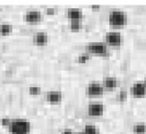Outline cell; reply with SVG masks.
I'll use <instances>...</instances> for the list:
<instances>
[{"label":"cell","mask_w":146,"mask_h":134,"mask_svg":"<svg viewBox=\"0 0 146 134\" xmlns=\"http://www.w3.org/2000/svg\"><path fill=\"white\" fill-rule=\"evenodd\" d=\"M33 43L37 46H45L49 41V37L46 32H36L32 37Z\"/></svg>","instance_id":"9"},{"label":"cell","mask_w":146,"mask_h":134,"mask_svg":"<svg viewBox=\"0 0 146 134\" xmlns=\"http://www.w3.org/2000/svg\"><path fill=\"white\" fill-rule=\"evenodd\" d=\"M105 112V106L101 103H91L87 107V113L91 117H101Z\"/></svg>","instance_id":"6"},{"label":"cell","mask_w":146,"mask_h":134,"mask_svg":"<svg viewBox=\"0 0 146 134\" xmlns=\"http://www.w3.org/2000/svg\"><path fill=\"white\" fill-rule=\"evenodd\" d=\"M91 8H92V10H99L100 6H92Z\"/></svg>","instance_id":"23"},{"label":"cell","mask_w":146,"mask_h":134,"mask_svg":"<svg viewBox=\"0 0 146 134\" xmlns=\"http://www.w3.org/2000/svg\"><path fill=\"white\" fill-rule=\"evenodd\" d=\"M119 101L124 102L125 100L127 99V92L125 90H120L119 94Z\"/></svg>","instance_id":"19"},{"label":"cell","mask_w":146,"mask_h":134,"mask_svg":"<svg viewBox=\"0 0 146 134\" xmlns=\"http://www.w3.org/2000/svg\"><path fill=\"white\" fill-rule=\"evenodd\" d=\"M90 60V55H88L87 53L80 54L78 56V62L79 64H86L87 61Z\"/></svg>","instance_id":"18"},{"label":"cell","mask_w":146,"mask_h":134,"mask_svg":"<svg viewBox=\"0 0 146 134\" xmlns=\"http://www.w3.org/2000/svg\"><path fill=\"white\" fill-rule=\"evenodd\" d=\"M82 27L81 21H71L70 23V29L72 31H79Z\"/></svg>","instance_id":"16"},{"label":"cell","mask_w":146,"mask_h":134,"mask_svg":"<svg viewBox=\"0 0 146 134\" xmlns=\"http://www.w3.org/2000/svg\"><path fill=\"white\" fill-rule=\"evenodd\" d=\"M86 53L88 55L107 56L108 55V47L104 42H90L86 46Z\"/></svg>","instance_id":"3"},{"label":"cell","mask_w":146,"mask_h":134,"mask_svg":"<svg viewBox=\"0 0 146 134\" xmlns=\"http://www.w3.org/2000/svg\"><path fill=\"white\" fill-rule=\"evenodd\" d=\"M46 13H47V15H50V16L54 15V13H55V9H54L53 7H48V8H46Z\"/></svg>","instance_id":"21"},{"label":"cell","mask_w":146,"mask_h":134,"mask_svg":"<svg viewBox=\"0 0 146 134\" xmlns=\"http://www.w3.org/2000/svg\"><path fill=\"white\" fill-rule=\"evenodd\" d=\"M13 31V26L8 23L0 24V35L1 36H7Z\"/></svg>","instance_id":"13"},{"label":"cell","mask_w":146,"mask_h":134,"mask_svg":"<svg viewBox=\"0 0 146 134\" xmlns=\"http://www.w3.org/2000/svg\"><path fill=\"white\" fill-rule=\"evenodd\" d=\"M84 134H99L98 129L93 124H86L84 129Z\"/></svg>","instance_id":"14"},{"label":"cell","mask_w":146,"mask_h":134,"mask_svg":"<svg viewBox=\"0 0 146 134\" xmlns=\"http://www.w3.org/2000/svg\"><path fill=\"white\" fill-rule=\"evenodd\" d=\"M146 127L144 123H137L133 126V133L134 134H145Z\"/></svg>","instance_id":"15"},{"label":"cell","mask_w":146,"mask_h":134,"mask_svg":"<svg viewBox=\"0 0 146 134\" xmlns=\"http://www.w3.org/2000/svg\"><path fill=\"white\" fill-rule=\"evenodd\" d=\"M62 134H73V131L70 129H64V131H62Z\"/></svg>","instance_id":"22"},{"label":"cell","mask_w":146,"mask_h":134,"mask_svg":"<svg viewBox=\"0 0 146 134\" xmlns=\"http://www.w3.org/2000/svg\"><path fill=\"white\" fill-rule=\"evenodd\" d=\"M119 80L117 79L116 77H113V76H107L104 78L103 80V87L104 89L107 88L108 90H113L115 88L119 86Z\"/></svg>","instance_id":"10"},{"label":"cell","mask_w":146,"mask_h":134,"mask_svg":"<svg viewBox=\"0 0 146 134\" xmlns=\"http://www.w3.org/2000/svg\"><path fill=\"white\" fill-rule=\"evenodd\" d=\"M7 128L9 134H31V122L25 119H11Z\"/></svg>","instance_id":"1"},{"label":"cell","mask_w":146,"mask_h":134,"mask_svg":"<svg viewBox=\"0 0 146 134\" xmlns=\"http://www.w3.org/2000/svg\"><path fill=\"white\" fill-rule=\"evenodd\" d=\"M106 44L112 47H119L122 43V36L118 31H110L105 35Z\"/></svg>","instance_id":"4"},{"label":"cell","mask_w":146,"mask_h":134,"mask_svg":"<svg viewBox=\"0 0 146 134\" xmlns=\"http://www.w3.org/2000/svg\"><path fill=\"white\" fill-rule=\"evenodd\" d=\"M62 94L60 91H50L46 94V100L51 104H58L62 101Z\"/></svg>","instance_id":"11"},{"label":"cell","mask_w":146,"mask_h":134,"mask_svg":"<svg viewBox=\"0 0 146 134\" xmlns=\"http://www.w3.org/2000/svg\"><path fill=\"white\" fill-rule=\"evenodd\" d=\"M10 121H11V119H9V118H3L2 120H1V124L3 125L4 127H8Z\"/></svg>","instance_id":"20"},{"label":"cell","mask_w":146,"mask_h":134,"mask_svg":"<svg viewBox=\"0 0 146 134\" xmlns=\"http://www.w3.org/2000/svg\"><path fill=\"white\" fill-rule=\"evenodd\" d=\"M29 92L32 96H38L41 93V88L40 86H31L29 88Z\"/></svg>","instance_id":"17"},{"label":"cell","mask_w":146,"mask_h":134,"mask_svg":"<svg viewBox=\"0 0 146 134\" xmlns=\"http://www.w3.org/2000/svg\"><path fill=\"white\" fill-rule=\"evenodd\" d=\"M131 94L134 98H143L146 94V86L144 82H138L131 87Z\"/></svg>","instance_id":"8"},{"label":"cell","mask_w":146,"mask_h":134,"mask_svg":"<svg viewBox=\"0 0 146 134\" xmlns=\"http://www.w3.org/2000/svg\"><path fill=\"white\" fill-rule=\"evenodd\" d=\"M127 14L122 10L113 9L108 14V22L114 28H121L127 24Z\"/></svg>","instance_id":"2"},{"label":"cell","mask_w":146,"mask_h":134,"mask_svg":"<svg viewBox=\"0 0 146 134\" xmlns=\"http://www.w3.org/2000/svg\"><path fill=\"white\" fill-rule=\"evenodd\" d=\"M24 19H25V21L28 24L34 25V24H38L41 21L42 15H41V13L38 10H29L26 12V14H25Z\"/></svg>","instance_id":"7"},{"label":"cell","mask_w":146,"mask_h":134,"mask_svg":"<svg viewBox=\"0 0 146 134\" xmlns=\"http://www.w3.org/2000/svg\"><path fill=\"white\" fill-rule=\"evenodd\" d=\"M104 93V87L99 83H91L86 88V94L88 97H99Z\"/></svg>","instance_id":"5"},{"label":"cell","mask_w":146,"mask_h":134,"mask_svg":"<svg viewBox=\"0 0 146 134\" xmlns=\"http://www.w3.org/2000/svg\"><path fill=\"white\" fill-rule=\"evenodd\" d=\"M67 17L71 21H81L83 19V12L79 8H69L67 10Z\"/></svg>","instance_id":"12"}]
</instances>
